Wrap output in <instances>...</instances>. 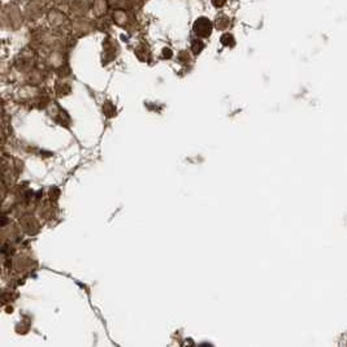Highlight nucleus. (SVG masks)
<instances>
[{
  "label": "nucleus",
  "mask_w": 347,
  "mask_h": 347,
  "mask_svg": "<svg viewBox=\"0 0 347 347\" xmlns=\"http://www.w3.org/2000/svg\"><path fill=\"white\" fill-rule=\"evenodd\" d=\"M195 31H197L199 35H208L211 33V23H209V20L207 19H199L197 20L195 22Z\"/></svg>",
  "instance_id": "nucleus-1"
}]
</instances>
